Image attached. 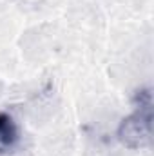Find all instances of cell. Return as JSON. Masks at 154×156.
Here are the masks:
<instances>
[{
    "label": "cell",
    "instance_id": "1",
    "mask_svg": "<svg viewBox=\"0 0 154 156\" xmlns=\"http://www.w3.org/2000/svg\"><path fill=\"white\" fill-rule=\"evenodd\" d=\"M16 125L13 118L0 113V147H11L16 140Z\"/></svg>",
    "mask_w": 154,
    "mask_h": 156
}]
</instances>
